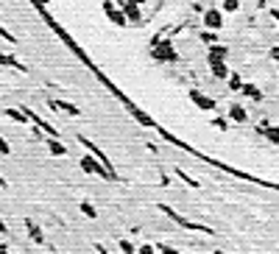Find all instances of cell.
<instances>
[{
	"mask_svg": "<svg viewBox=\"0 0 279 254\" xmlns=\"http://www.w3.org/2000/svg\"><path fill=\"white\" fill-rule=\"evenodd\" d=\"M0 151H3V154H9V145H6L3 140H0Z\"/></svg>",
	"mask_w": 279,
	"mask_h": 254,
	"instance_id": "cell-1",
	"label": "cell"
}]
</instances>
